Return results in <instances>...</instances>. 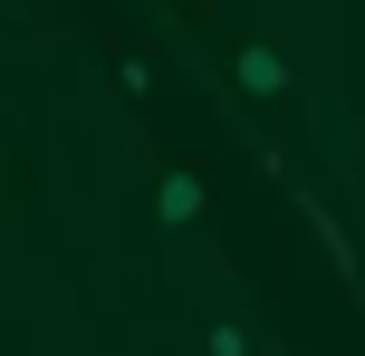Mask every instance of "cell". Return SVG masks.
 <instances>
[{
    "label": "cell",
    "mask_w": 365,
    "mask_h": 356,
    "mask_svg": "<svg viewBox=\"0 0 365 356\" xmlns=\"http://www.w3.org/2000/svg\"><path fill=\"white\" fill-rule=\"evenodd\" d=\"M202 356H259V347H250L240 318H212V327H202Z\"/></svg>",
    "instance_id": "cell-3"
},
{
    "label": "cell",
    "mask_w": 365,
    "mask_h": 356,
    "mask_svg": "<svg viewBox=\"0 0 365 356\" xmlns=\"http://www.w3.org/2000/svg\"><path fill=\"white\" fill-rule=\"evenodd\" d=\"M115 87H125V96H154V58L125 49V58H115Z\"/></svg>",
    "instance_id": "cell-4"
},
{
    "label": "cell",
    "mask_w": 365,
    "mask_h": 356,
    "mask_svg": "<svg viewBox=\"0 0 365 356\" xmlns=\"http://www.w3.org/2000/svg\"><path fill=\"white\" fill-rule=\"evenodd\" d=\"M231 77H240V96H289V58H279L269 39H240V49H231Z\"/></svg>",
    "instance_id": "cell-1"
},
{
    "label": "cell",
    "mask_w": 365,
    "mask_h": 356,
    "mask_svg": "<svg viewBox=\"0 0 365 356\" xmlns=\"http://www.w3.org/2000/svg\"><path fill=\"white\" fill-rule=\"evenodd\" d=\"M173 10H192V19H202V10H212V0H173Z\"/></svg>",
    "instance_id": "cell-5"
},
{
    "label": "cell",
    "mask_w": 365,
    "mask_h": 356,
    "mask_svg": "<svg viewBox=\"0 0 365 356\" xmlns=\"http://www.w3.org/2000/svg\"><path fill=\"white\" fill-rule=\"evenodd\" d=\"M154 212H164V231L202 222V164H164V193H154Z\"/></svg>",
    "instance_id": "cell-2"
}]
</instances>
